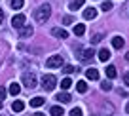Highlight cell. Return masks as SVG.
Wrapping results in <instances>:
<instances>
[{
	"instance_id": "cell-1",
	"label": "cell",
	"mask_w": 129,
	"mask_h": 116,
	"mask_svg": "<svg viewBox=\"0 0 129 116\" xmlns=\"http://www.w3.org/2000/svg\"><path fill=\"white\" fill-rule=\"evenodd\" d=\"M49 15H51V6L49 4H42L38 10H34V19L38 23H46L49 19Z\"/></svg>"
},
{
	"instance_id": "cell-14",
	"label": "cell",
	"mask_w": 129,
	"mask_h": 116,
	"mask_svg": "<svg viewBox=\"0 0 129 116\" xmlns=\"http://www.w3.org/2000/svg\"><path fill=\"white\" fill-rule=\"evenodd\" d=\"M44 103H46V99H44V97H34V99H30V107H34V108L42 107Z\"/></svg>"
},
{
	"instance_id": "cell-3",
	"label": "cell",
	"mask_w": 129,
	"mask_h": 116,
	"mask_svg": "<svg viewBox=\"0 0 129 116\" xmlns=\"http://www.w3.org/2000/svg\"><path fill=\"white\" fill-rule=\"evenodd\" d=\"M23 84L27 86L28 89L36 88V76L32 74V72H25V74H23Z\"/></svg>"
},
{
	"instance_id": "cell-34",
	"label": "cell",
	"mask_w": 129,
	"mask_h": 116,
	"mask_svg": "<svg viewBox=\"0 0 129 116\" xmlns=\"http://www.w3.org/2000/svg\"><path fill=\"white\" fill-rule=\"evenodd\" d=\"M34 116H46V114H44V112H36Z\"/></svg>"
},
{
	"instance_id": "cell-30",
	"label": "cell",
	"mask_w": 129,
	"mask_h": 116,
	"mask_svg": "<svg viewBox=\"0 0 129 116\" xmlns=\"http://www.w3.org/2000/svg\"><path fill=\"white\" fill-rule=\"evenodd\" d=\"M72 21H74V19H72L70 15H64V17H63V25H70Z\"/></svg>"
},
{
	"instance_id": "cell-22",
	"label": "cell",
	"mask_w": 129,
	"mask_h": 116,
	"mask_svg": "<svg viewBox=\"0 0 129 116\" xmlns=\"http://www.w3.org/2000/svg\"><path fill=\"white\" fill-rule=\"evenodd\" d=\"M70 86H72V80H70V78H63V80H61V88L63 89H69Z\"/></svg>"
},
{
	"instance_id": "cell-6",
	"label": "cell",
	"mask_w": 129,
	"mask_h": 116,
	"mask_svg": "<svg viewBox=\"0 0 129 116\" xmlns=\"http://www.w3.org/2000/svg\"><path fill=\"white\" fill-rule=\"evenodd\" d=\"M32 32H34V29H32L30 25H23V27L19 29V36L21 38H28V36H32Z\"/></svg>"
},
{
	"instance_id": "cell-17",
	"label": "cell",
	"mask_w": 129,
	"mask_h": 116,
	"mask_svg": "<svg viewBox=\"0 0 129 116\" xmlns=\"http://www.w3.org/2000/svg\"><path fill=\"white\" fill-rule=\"evenodd\" d=\"M25 4V0H10V6H12L13 10H21Z\"/></svg>"
},
{
	"instance_id": "cell-23",
	"label": "cell",
	"mask_w": 129,
	"mask_h": 116,
	"mask_svg": "<svg viewBox=\"0 0 129 116\" xmlns=\"http://www.w3.org/2000/svg\"><path fill=\"white\" fill-rule=\"evenodd\" d=\"M121 17H129V0L125 2V6H121Z\"/></svg>"
},
{
	"instance_id": "cell-13",
	"label": "cell",
	"mask_w": 129,
	"mask_h": 116,
	"mask_svg": "<svg viewBox=\"0 0 129 116\" xmlns=\"http://www.w3.org/2000/svg\"><path fill=\"white\" fill-rule=\"evenodd\" d=\"M57 101H61V103H70V101H72V97H70V93L63 91V93H59V95H57Z\"/></svg>"
},
{
	"instance_id": "cell-37",
	"label": "cell",
	"mask_w": 129,
	"mask_h": 116,
	"mask_svg": "<svg viewBox=\"0 0 129 116\" xmlns=\"http://www.w3.org/2000/svg\"><path fill=\"white\" fill-rule=\"evenodd\" d=\"M0 108H2V101H0Z\"/></svg>"
},
{
	"instance_id": "cell-35",
	"label": "cell",
	"mask_w": 129,
	"mask_h": 116,
	"mask_svg": "<svg viewBox=\"0 0 129 116\" xmlns=\"http://www.w3.org/2000/svg\"><path fill=\"white\" fill-rule=\"evenodd\" d=\"M125 59H127V61H129V52H127V55H125Z\"/></svg>"
},
{
	"instance_id": "cell-8",
	"label": "cell",
	"mask_w": 129,
	"mask_h": 116,
	"mask_svg": "<svg viewBox=\"0 0 129 116\" xmlns=\"http://www.w3.org/2000/svg\"><path fill=\"white\" fill-rule=\"evenodd\" d=\"M51 34H53V36H57V38H63V40H64V38L69 36V32L64 31V29H59V27H55V29L51 31Z\"/></svg>"
},
{
	"instance_id": "cell-15",
	"label": "cell",
	"mask_w": 129,
	"mask_h": 116,
	"mask_svg": "<svg viewBox=\"0 0 129 116\" xmlns=\"http://www.w3.org/2000/svg\"><path fill=\"white\" fill-rule=\"evenodd\" d=\"M19 91H21V86L17 84V82H12V84H10V93L15 97V95H19Z\"/></svg>"
},
{
	"instance_id": "cell-18",
	"label": "cell",
	"mask_w": 129,
	"mask_h": 116,
	"mask_svg": "<svg viewBox=\"0 0 129 116\" xmlns=\"http://www.w3.org/2000/svg\"><path fill=\"white\" fill-rule=\"evenodd\" d=\"M63 107H51V108H49V114H51V116H63Z\"/></svg>"
},
{
	"instance_id": "cell-12",
	"label": "cell",
	"mask_w": 129,
	"mask_h": 116,
	"mask_svg": "<svg viewBox=\"0 0 129 116\" xmlns=\"http://www.w3.org/2000/svg\"><path fill=\"white\" fill-rule=\"evenodd\" d=\"M99 59L103 61V63H106V61L110 59V52L106 48H103V50H99Z\"/></svg>"
},
{
	"instance_id": "cell-16",
	"label": "cell",
	"mask_w": 129,
	"mask_h": 116,
	"mask_svg": "<svg viewBox=\"0 0 129 116\" xmlns=\"http://www.w3.org/2000/svg\"><path fill=\"white\" fill-rule=\"evenodd\" d=\"M25 108V103L23 101H13V105H12V110L13 112H21Z\"/></svg>"
},
{
	"instance_id": "cell-11",
	"label": "cell",
	"mask_w": 129,
	"mask_h": 116,
	"mask_svg": "<svg viewBox=\"0 0 129 116\" xmlns=\"http://www.w3.org/2000/svg\"><path fill=\"white\" fill-rule=\"evenodd\" d=\"M123 44H125V40L121 38V36H114V38H112V46L116 50H121V48H123Z\"/></svg>"
},
{
	"instance_id": "cell-2",
	"label": "cell",
	"mask_w": 129,
	"mask_h": 116,
	"mask_svg": "<svg viewBox=\"0 0 129 116\" xmlns=\"http://www.w3.org/2000/svg\"><path fill=\"white\" fill-rule=\"evenodd\" d=\"M57 86V78L53 74H44V78H42V88L46 89V91H51V89H55Z\"/></svg>"
},
{
	"instance_id": "cell-10",
	"label": "cell",
	"mask_w": 129,
	"mask_h": 116,
	"mask_svg": "<svg viewBox=\"0 0 129 116\" xmlns=\"http://www.w3.org/2000/svg\"><path fill=\"white\" fill-rule=\"evenodd\" d=\"M85 76H87V80H99V71L97 68H87Z\"/></svg>"
},
{
	"instance_id": "cell-33",
	"label": "cell",
	"mask_w": 129,
	"mask_h": 116,
	"mask_svg": "<svg viewBox=\"0 0 129 116\" xmlns=\"http://www.w3.org/2000/svg\"><path fill=\"white\" fill-rule=\"evenodd\" d=\"M2 21H4V12L0 10V23H2Z\"/></svg>"
},
{
	"instance_id": "cell-7",
	"label": "cell",
	"mask_w": 129,
	"mask_h": 116,
	"mask_svg": "<svg viewBox=\"0 0 129 116\" xmlns=\"http://www.w3.org/2000/svg\"><path fill=\"white\" fill-rule=\"evenodd\" d=\"M93 55H95V52H93L91 48L82 50V52H80V59H82V61H89V59H93Z\"/></svg>"
},
{
	"instance_id": "cell-36",
	"label": "cell",
	"mask_w": 129,
	"mask_h": 116,
	"mask_svg": "<svg viewBox=\"0 0 129 116\" xmlns=\"http://www.w3.org/2000/svg\"><path fill=\"white\" fill-rule=\"evenodd\" d=\"M125 110H127V112H129V103H127V107H125Z\"/></svg>"
},
{
	"instance_id": "cell-21",
	"label": "cell",
	"mask_w": 129,
	"mask_h": 116,
	"mask_svg": "<svg viewBox=\"0 0 129 116\" xmlns=\"http://www.w3.org/2000/svg\"><path fill=\"white\" fill-rule=\"evenodd\" d=\"M116 67H112V65H110V67H106V76H108V78H116Z\"/></svg>"
},
{
	"instance_id": "cell-32",
	"label": "cell",
	"mask_w": 129,
	"mask_h": 116,
	"mask_svg": "<svg viewBox=\"0 0 129 116\" xmlns=\"http://www.w3.org/2000/svg\"><path fill=\"white\" fill-rule=\"evenodd\" d=\"M123 82H125V86H129V72L123 74Z\"/></svg>"
},
{
	"instance_id": "cell-19",
	"label": "cell",
	"mask_w": 129,
	"mask_h": 116,
	"mask_svg": "<svg viewBox=\"0 0 129 116\" xmlns=\"http://www.w3.org/2000/svg\"><path fill=\"white\" fill-rule=\"evenodd\" d=\"M85 32V25H74V34L76 36H82Z\"/></svg>"
},
{
	"instance_id": "cell-20",
	"label": "cell",
	"mask_w": 129,
	"mask_h": 116,
	"mask_svg": "<svg viewBox=\"0 0 129 116\" xmlns=\"http://www.w3.org/2000/svg\"><path fill=\"white\" fill-rule=\"evenodd\" d=\"M76 89H78L80 93H85V91H87V84H85L84 80H80V82L76 84Z\"/></svg>"
},
{
	"instance_id": "cell-29",
	"label": "cell",
	"mask_w": 129,
	"mask_h": 116,
	"mask_svg": "<svg viewBox=\"0 0 129 116\" xmlns=\"http://www.w3.org/2000/svg\"><path fill=\"white\" fill-rule=\"evenodd\" d=\"M101 40H103V34H95V36L91 38V44H99Z\"/></svg>"
},
{
	"instance_id": "cell-25",
	"label": "cell",
	"mask_w": 129,
	"mask_h": 116,
	"mask_svg": "<svg viewBox=\"0 0 129 116\" xmlns=\"http://www.w3.org/2000/svg\"><path fill=\"white\" fill-rule=\"evenodd\" d=\"M112 2H108V0H106V2H103V6H101V10L103 12H110V10H112Z\"/></svg>"
},
{
	"instance_id": "cell-24",
	"label": "cell",
	"mask_w": 129,
	"mask_h": 116,
	"mask_svg": "<svg viewBox=\"0 0 129 116\" xmlns=\"http://www.w3.org/2000/svg\"><path fill=\"white\" fill-rule=\"evenodd\" d=\"M84 2H85V0H74L72 4H70V10H78V8H82V6H84Z\"/></svg>"
},
{
	"instance_id": "cell-27",
	"label": "cell",
	"mask_w": 129,
	"mask_h": 116,
	"mask_svg": "<svg viewBox=\"0 0 129 116\" xmlns=\"http://www.w3.org/2000/svg\"><path fill=\"white\" fill-rule=\"evenodd\" d=\"M101 89H103V91H110V89H112V84H110V82H103V84H101Z\"/></svg>"
},
{
	"instance_id": "cell-26",
	"label": "cell",
	"mask_w": 129,
	"mask_h": 116,
	"mask_svg": "<svg viewBox=\"0 0 129 116\" xmlns=\"http://www.w3.org/2000/svg\"><path fill=\"white\" fill-rule=\"evenodd\" d=\"M74 71H76V67H72V65H67V67H63V72H64V74H72Z\"/></svg>"
},
{
	"instance_id": "cell-9",
	"label": "cell",
	"mask_w": 129,
	"mask_h": 116,
	"mask_svg": "<svg viewBox=\"0 0 129 116\" xmlns=\"http://www.w3.org/2000/svg\"><path fill=\"white\" fill-rule=\"evenodd\" d=\"M97 17V10L95 8H85L84 10V19H95Z\"/></svg>"
},
{
	"instance_id": "cell-31",
	"label": "cell",
	"mask_w": 129,
	"mask_h": 116,
	"mask_svg": "<svg viewBox=\"0 0 129 116\" xmlns=\"http://www.w3.org/2000/svg\"><path fill=\"white\" fill-rule=\"evenodd\" d=\"M6 93H8V91H6V88H2V86H0V101L6 97Z\"/></svg>"
},
{
	"instance_id": "cell-4",
	"label": "cell",
	"mask_w": 129,
	"mask_h": 116,
	"mask_svg": "<svg viewBox=\"0 0 129 116\" xmlns=\"http://www.w3.org/2000/svg\"><path fill=\"white\" fill-rule=\"evenodd\" d=\"M61 65H63V55H51L46 61V67H49V68H57Z\"/></svg>"
},
{
	"instance_id": "cell-28",
	"label": "cell",
	"mask_w": 129,
	"mask_h": 116,
	"mask_svg": "<svg viewBox=\"0 0 129 116\" xmlns=\"http://www.w3.org/2000/svg\"><path fill=\"white\" fill-rule=\"evenodd\" d=\"M70 116H82V108H80V107L72 108V110H70Z\"/></svg>"
},
{
	"instance_id": "cell-5",
	"label": "cell",
	"mask_w": 129,
	"mask_h": 116,
	"mask_svg": "<svg viewBox=\"0 0 129 116\" xmlns=\"http://www.w3.org/2000/svg\"><path fill=\"white\" fill-rule=\"evenodd\" d=\"M25 21H27V17H25L23 13H17V15H13L12 25H13V29H21V27L25 25Z\"/></svg>"
}]
</instances>
